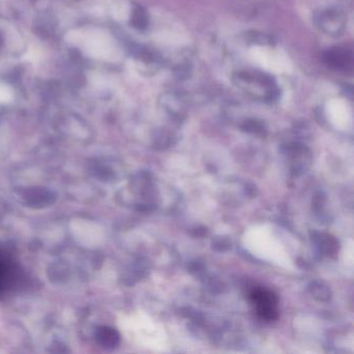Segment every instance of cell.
Masks as SVG:
<instances>
[{
	"mask_svg": "<svg viewBox=\"0 0 354 354\" xmlns=\"http://www.w3.org/2000/svg\"><path fill=\"white\" fill-rule=\"evenodd\" d=\"M3 279V271H1V265H0V279Z\"/></svg>",
	"mask_w": 354,
	"mask_h": 354,
	"instance_id": "8",
	"label": "cell"
},
{
	"mask_svg": "<svg viewBox=\"0 0 354 354\" xmlns=\"http://www.w3.org/2000/svg\"><path fill=\"white\" fill-rule=\"evenodd\" d=\"M324 59L329 67L339 70L351 68L352 63H353L352 51L346 47H337V48L330 49L327 51Z\"/></svg>",
	"mask_w": 354,
	"mask_h": 354,
	"instance_id": "4",
	"label": "cell"
},
{
	"mask_svg": "<svg viewBox=\"0 0 354 354\" xmlns=\"http://www.w3.org/2000/svg\"><path fill=\"white\" fill-rule=\"evenodd\" d=\"M24 198L26 204L32 208H43V207L49 206L55 201L53 192L42 187L30 188L24 192Z\"/></svg>",
	"mask_w": 354,
	"mask_h": 354,
	"instance_id": "5",
	"label": "cell"
},
{
	"mask_svg": "<svg viewBox=\"0 0 354 354\" xmlns=\"http://www.w3.org/2000/svg\"><path fill=\"white\" fill-rule=\"evenodd\" d=\"M96 339L102 347L111 349L117 347L120 342V335L115 329L111 327H100L97 331Z\"/></svg>",
	"mask_w": 354,
	"mask_h": 354,
	"instance_id": "6",
	"label": "cell"
},
{
	"mask_svg": "<svg viewBox=\"0 0 354 354\" xmlns=\"http://www.w3.org/2000/svg\"><path fill=\"white\" fill-rule=\"evenodd\" d=\"M250 299L256 306L257 313L265 321H273L279 316L277 297L267 290H256L250 294Z\"/></svg>",
	"mask_w": 354,
	"mask_h": 354,
	"instance_id": "3",
	"label": "cell"
},
{
	"mask_svg": "<svg viewBox=\"0 0 354 354\" xmlns=\"http://www.w3.org/2000/svg\"><path fill=\"white\" fill-rule=\"evenodd\" d=\"M11 97V92L6 86H0V100H7Z\"/></svg>",
	"mask_w": 354,
	"mask_h": 354,
	"instance_id": "7",
	"label": "cell"
},
{
	"mask_svg": "<svg viewBox=\"0 0 354 354\" xmlns=\"http://www.w3.org/2000/svg\"><path fill=\"white\" fill-rule=\"evenodd\" d=\"M236 86L246 94L261 100L272 101L279 96L277 82L271 76L256 71H240L234 74Z\"/></svg>",
	"mask_w": 354,
	"mask_h": 354,
	"instance_id": "1",
	"label": "cell"
},
{
	"mask_svg": "<svg viewBox=\"0 0 354 354\" xmlns=\"http://www.w3.org/2000/svg\"><path fill=\"white\" fill-rule=\"evenodd\" d=\"M314 21L316 26L328 36H341L347 24V17L343 10L329 7L319 10L315 13Z\"/></svg>",
	"mask_w": 354,
	"mask_h": 354,
	"instance_id": "2",
	"label": "cell"
}]
</instances>
